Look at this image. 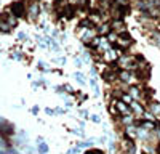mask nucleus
<instances>
[{
  "instance_id": "f257e3e1",
  "label": "nucleus",
  "mask_w": 160,
  "mask_h": 154,
  "mask_svg": "<svg viewBox=\"0 0 160 154\" xmlns=\"http://www.w3.org/2000/svg\"><path fill=\"white\" fill-rule=\"evenodd\" d=\"M131 44H133V38H131V35H130L127 31H123V32H120V34H118L117 42H115V45H117L118 48L125 50V48H128Z\"/></svg>"
},
{
  "instance_id": "f03ea898",
  "label": "nucleus",
  "mask_w": 160,
  "mask_h": 154,
  "mask_svg": "<svg viewBox=\"0 0 160 154\" xmlns=\"http://www.w3.org/2000/svg\"><path fill=\"white\" fill-rule=\"evenodd\" d=\"M136 77H138V75H136V71L131 72V69H125V71H120V72H118V79H122V82H125V84L135 82Z\"/></svg>"
},
{
  "instance_id": "7ed1b4c3",
  "label": "nucleus",
  "mask_w": 160,
  "mask_h": 154,
  "mask_svg": "<svg viewBox=\"0 0 160 154\" xmlns=\"http://www.w3.org/2000/svg\"><path fill=\"white\" fill-rule=\"evenodd\" d=\"M102 79L106 82H114L118 79V71L114 68V66H109V68H106V71L102 72Z\"/></svg>"
},
{
  "instance_id": "20e7f679",
  "label": "nucleus",
  "mask_w": 160,
  "mask_h": 154,
  "mask_svg": "<svg viewBox=\"0 0 160 154\" xmlns=\"http://www.w3.org/2000/svg\"><path fill=\"white\" fill-rule=\"evenodd\" d=\"M11 11H13V15L15 16H24L26 15V5L24 2H15V3H11Z\"/></svg>"
},
{
  "instance_id": "39448f33",
  "label": "nucleus",
  "mask_w": 160,
  "mask_h": 154,
  "mask_svg": "<svg viewBox=\"0 0 160 154\" xmlns=\"http://www.w3.org/2000/svg\"><path fill=\"white\" fill-rule=\"evenodd\" d=\"M111 28L120 34V32H123V31H125V24L122 23V19H120V18H115V19L111 23Z\"/></svg>"
},
{
  "instance_id": "423d86ee",
  "label": "nucleus",
  "mask_w": 160,
  "mask_h": 154,
  "mask_svg": "<svg viewBox=\"0 0 160 154\" xmlns=\"http://www.w3.org/2000/svg\"><path fill=\"white\" fill-rule=\"evenodd\" d=\"M130 108H131V111L135 112L136 116H144V106H141L138 101H131L130 103Z\"/></svg>"
},
{
  "instance_id": "0eeeda50",
  "label": "nucleus",
  "mask_w": 160,
  "mask_h": 154,
  "mask_svg": "<svg viewBox=\"0 0 160 154\" xmlns=\"http://www.w3.org/2000/svg\"><path fill=\"white\" fill-rule=\"evenodd\" d=\"M120 56V51L118 50H108L104 53V59L106 61H114V59H118Z\"/></svg>"
},
{
  "instance_id": "6e6552de",
  "label": "nucleus",
  "mask_w": 160,
  "mask_h": 154,
  "mask_svg": "<svg viewBox=\"0 0 160 154\" xmlns=\"http://www.w3.org/2000/svg\"><path fill=\"white\" fill-rule=\"evenodd\" d=\"M139 92H141V90H139L138 87H131V88L128 90V93H130V95H131L133 98H135V100H139V98L142 96V95H141Z\"/></svg>"
},
{
  "instance_id": "1a4fd4ad",
  "label": "nucleus",
  "mask_w": 160,
  "mask_h": 154,
  "mask_svg": "<svg viewBox=\"0 0 160 154\" xmlns=\"http://www.w3.org/2000/svg\"><path fill=\"white\" fill-rule=\"evenodd\" d=\"M109 112L114 116V117H118V114H120V111H118V108H117V105H115V100L109 105Z\"/></svg>"
},
{
  "instance_id": "9d476101",
  "label": "nucleus",
  "mask_w": 160,
  "mask_h": 154,
  "mask_svg": "<svg viewBox=\"0 0 160 154\" xmlns=\"http://www.w3.org/2000/svg\"><path fill=\"white\" fill-rule=\"evenodd\" d=\"M29 15H31V18H37V15H38V5H37V2H34L32 7L29 8Z\"/></svg>"
},
{
  "instance_id": "9b49d317",
  "label": "nucleus",
  "mask_w": 160,
  "mask_h": 154,
  "mask_svg": "<svg viewBox=\"0 0 160 154\" xmlns=\"http://www.w3.org/2000/svg\"><path fill=\"white\" fill-rule=\"evenodd\" d=\"M111 29H112L111 24H101V26H99V34H109Z\"/></svg>"
},
{
  "instance_id": "f8f14e48",
  "label": "nucleus",
  "mask_w": 160,
  "mask_h": 154,
  "mask_svg": "<svg viewBox=\"0 0 160 154\" xmlns=\"http://www.w3.org/2000/svg\"><path fill=\"white\" fill-rule=\"evenodd\" d=\"M151 109H152V112H154V114H157L158 117H160V105H158V103H152Z\"/></svg>"
},
{
  "instance_id": "ddd939ff",
  "label": "nucleus",
  "mask_w": 160,
  "mask_h": 154,
  "mask_svg": "<svg viewBox=\"0 0 160 154\" xmlns=\"http://www.w3.org/2000/svg\"><path fill=\"white\" fill-rule=\"evenodd\" d=\"M115 5H118V7H128L130 0H115Z\"/></svg>"
},
{
  "instance_id": "4468645a",
  "label": "nucleus",
  "mask_w": 160,
  "mask_h": 154,
  "mask_svg": "<svg viewBox=\"0 0 160 154\" xmlns=\"http://www.w3.org/2000/svg\"><path fill=\"white\" fill-rule=\"evenodd\" d=\"M148 3H149V7H157V8H160V0H148Z\"/></svg>"
},
{
  "instance_id": "2eb2a0df",
  "label": "nucleus",
  "mask_w": 160,
  "mask_h": 154,
  "mask_svg": "<svg viewBox=\"0 0 160 154\" xmlns=\"http://www.w3.org/2000/svg\"><path fill=\"white\" fill-rule=\"evenodd\" d=\"M38 151H42V152H47L48 151V146L43 143V141H40V146H38Z\"/></svg>"
},
{
  "instance_id": "dca6fc26",
  "label": "nucleus",
  "mask_w": 160,
  "mask_h": 154,
  "mask_svg": "<svg viewBox=\"0 0 160 154\" xmlns=\"http://www.w3.org/2000/svg\"><path fill=\"white\" fill-rule=\"evenodd\" d=\"M152 42L157 44V45H160V34H154L152 35Z\"/></svg>"
},
{
  "instance_id": "f3484780",
  "label": "nucleus",
  "mask_w": 160,
  "mask_h": 154,
  "mask_svg": "<svg viewBox=\"0 0 160 154\" xmlns=\"http://www.w3.org/2000/svg\"><path fill=\"white\" fill-rule=\"evenodd\" d=\"M117 37H118L117 34H111V35H109V42H111V44H115V42H117Z\"/></svg>"
},
{
  "instance_id": "a211bd4d",
  "label": "nucleus",
  "mask_w": 160,
  "mask_h": 154,
  "mask_svg": "<svg viewBox=\"0 0 160 154\" xmlns=\"http://www.w3.org/2000/svg\"><path fill=\"white\" fill-rule=\"evenodd\" d=\"M75 77H77V80H78L80 84H83V79H85V77H83V74H80V72H77V74H75Z\"/></svg>"
},
{
  "instance_id": "6ab92c4d",
  "label": "nucleus",
  "mask_w": 160,
  "mask_h": 154,
  "mask_svg": "<svg viewBox=\"0 0 160 154\" xmlns=\"http://www.w3.org/2000/svg\"><path fill=\"white\" fill-rule=\"evenodd\" d=\"M80 146H91L93 145V140H87V141H83V143H78Z\"/></svg>"
},
{
  "instance_id": "aec40b11",
  "label": "nucleus",
  "mask_w": 160,
  "mask_h": 154,
  "mask_svg": "<svg viewBox=\"0 0 160 154\" xmlns=\"http://www.w3.org/2000/svg\"><path fill=\"white\" fill-rule=\"evenodd\" d=\"M91 121H95V122H101V119H99V116H91Z\"/></svg>"
}]
</instances>
